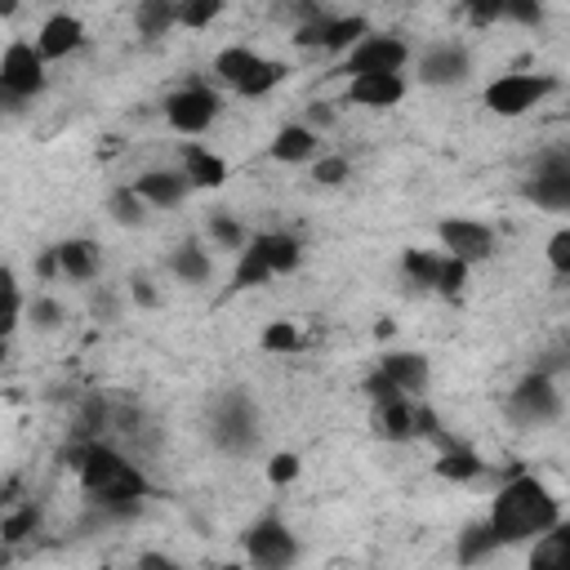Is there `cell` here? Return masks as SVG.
<instances>
[{
  "instance_id": "cell-1",
  "label": "cell",
  "mask_w": 570,
  "mask_h": 570,
  "mask_svg": "<svg viewBox=\"0 0 570 570\" xmlns=\"http://www.w3.org/2000/svg\"><path fill=\"white\" fill-rule=\"evenodd\" d=\"M71 468L89 494V503L102 517H134L142 508V499L151 494V481L111 445V441H85L71 450Z\"/></svg>"
},
{
  "instance_id": "cell-2",
  "label": "cell",
  "mask_w": 570,
  "mask_h": 570,
  "mask_svg": "<svg viewBox=\"0 0 570 570\" xmlns=\"http://www.w3.org/2000/svg\"><path fill=\"white\" fill-rule=\"evenodd\" d=\"M490 530L499 534V543L508 548V543H534V539H543L552 525H561V503H557V494L539 481V476H530V472H512L503 485H499V494H494V503H490Z\"/></svg>"
},
{
  "instance_id": "cell-3",
  "label": "cell",
  "mask_w": 570,
  "mask_h": 570,
  "mask_svg": "<svg viewBox=\"0 0 570 570\" xmlns=\"http://www.w3.org/2000/svg\"><path fill=\"white\" fill-rule=\"evenodd\" d=\"M214 76L223 85H232L240 98H263V94H272L289 76V67L276 62V58H263L249 45H227V49L214 53Z\"/></svg>"
},
{
  "instance_id": "cell-4",
  "label": "cell",
  "mask_w": 570,
  "mask_h": 570,
  "mask_svg": "<svg viewBox=\"0 0 570 570\" xmlns=\"http://www.w3.org/2000/svg\"><path fill=\"white\" fill-rule=\"evenodd\" d=\"M209 423H214L218 450H227V454H249L258 445V405L240 387H232V392H223L214 401Z\"/></svg>"
},
{
  "instance_id": "cell-5",
  "label": "cell",
  "mask_w": 570,
  "mask_h": 570,
  "mask_svg": "<svg viewBox=\"0 0 570 570\" xmlns=\"http://www.w3.org/2000/svg\"><path fill=\"white\" fill-rule=\"evenodd\" d=\"M45 53L36 49V40H9L0 53V94L9 102H27L36 94H45L49 71H45Z\"/></svg>"
},
{
  "instance_id": "cell-6",
  "label": "cell",
  "mask_w": 570,
  "mask_h": 570,
  "mask_svg": "<svg viewBox=\"0 0 570 570\" xmlns=\"http://www.w3.org/2000/svg\"><path fill=\"white\" fill-rule=\"evenodd\" d=\"M552 89H557L552 76H539V71H508V76H494V80L485 85L481 102H485L494 116L512 120V116H525L530 107H539Z\"/></svg>"
},
{
  "instance_id": "cell-7",
  "label": "cell",
  "mask_w": 570,
  "mask_h": 570,
  "mask_svg": "<svg viewBox=\"0 0 570 570\" xmlns=\"http://www.w3.org/2000/svg\"><path fill=\"white\" fill-rule=\"evenodd\" d=\"M405 62H410L405 36H396V31H370V36L343 58L338 71H343L347 80H356V76H401Z\"/></svg>"
},
{
  "instance_id": "cell-8",
  "label": "cell",
  "mask_w": 570,
  "mask_h": 570,
  "mask_svg": "<svg viewBox=\"0 0 570 570\" xmlns=\"http://www.w3.org/2000/svg\"><path fill=\"white\" fill-rule=\"evenodd\" d=\"M240 548H245L249 566H258V570H289L298 561V534L281 517H258L240 534Z\"/></svg>"
},
{
  "instance_id": "cell-9",
  "label": "cell",
  "mask_w": 570,
  "mask_h": 570,
  "mask_svg": "<svg viewBox=\"0 0 570 570\" xmlns=\"http://www.w3.org/2000/svg\"><path fill=\"white\" fill-rule=\"evenodd\" d=\"M370 36V22H365V13H321L316 22H303V27H294V45L298 49H325V53H352L361 40Z\"/></svg>"
},
{
  "instance_id": "cell-10",
  "label": "cell",
  "mask_w": 570,
  "mask_h": 570,
  "mask_svg": "<svg viewBox=\"0 0 570 570\" xmlns=\"http://www.w3.org/2000/svg\"><path fill=\"white\" fill-rule=\"evenodd\" d=\"M223 111V98L209 85H183L165 98V120L174 134H205Z\"/></svg>"
},
{
  "instance_id": "cell-11",
  "label": "cell",
  "mask_w": 570,
  "mask_h": 570,
  "mask_svg": "<svg viewBox=\"0 0 570 570\" xmlns=\"http://www.w3.org/2000/svg\"><path fill=\"white\" fill-rule=\"evenodd\" d=\"M525 196L548 214H570V156L566 151L539 156L525 178Z\"/></svg>"
},
{
  "instance_id": "cell-12",
  "label": "cell",
  "mask_w": 570,
  "mask_h": 570,
  "mask_svg": "<svg viewBox=\"0 0 570 570\" xmlns=\"http://www.w3.org/2000/svg\"><path fill=\"white\" fill-rule=\"evenodd\" d=\"M436 240H441V249H445L450 258H463L468 267L494 254V227L481 223V218H463V214L441 218V223H436Z\"/></svg>"
},
{
  "instance_id": "cell-13",
  "label": "cell",
  "mask_w": 570,
  "mask_h": 570,
  "mask_svg": "<svg viewBox=\"0 0 570 570\" xmlns=\"http://www.w3.org/2000/svg\"><path fill=\"white\" fill-rule=\"evenodd\" d=\"M508 414L525 428H539V423H552L561 414V392L548 374H525L512 392H508Z\"/></svg>"
},
{
  "instance_id": "cell-14",
  "label": "cell",
  "mask_w": 570,
  "mask_h": 570,
  "mask_svg": "<svg viewBox=\"0 0 570 570\" xmlns=\"http://www.w3.org/2000/svg\"><path fill=\"white\" fill-rule=\"evenodd\" d=\"M468 76H472V53H468L463 45H454V40L432 45V49L419 58V80L432 85V89H454V85H463Z\"/></svg>"
},
{
  "instance_id": "cell-15",
  "label": "cell",
  "mask_w": 570,
  "mask_h": 570,
  "mask_svg": "<svg viewBox=\"0 0 570 570\" xmlns=\"http://www.w3.org/2000/svg\"><path fill=\"white\" fill-rule=\"evenodd\" d=\"M85 45V22L67 9L49 13L40 27H36V49L45 53V62H58V58H71L76 49Z\"/></svg>"
},
{
  "instance_id": "cell-16",
  "label": "cell",
  "mask_w": 570,
  "mask_h": 570,
  "mask_svg": "<svg viewBox=\"0 0 570 570\" xmlns=\"http://www.w3.org/2000/svg\"><path fill=\"white\" fill-rule=\"evenodd\" d=\"M134 191H138L151 209H174V205L187 200L191 183L183 178V169H147V174L134 178Z\"/></svg>"
},
{
  "instance_id": "cell-17",
  "label": "cell",
  "mask_w": 570,
  "mask_h": 570,
  "mask_svg": "<svg viewBox=\"0 0 570 570\" xmlns=\"http://www.w3.org/2000/svg\"><path fill=\"white\" fill-rule=\"evenodd\" d=\"M441 441V454H436V463H432V472L441 476V481H454V485H463V481H476L481 472H485V459L472 450V445H463V441H454V436H436Z\"/></svg>"
},
{
  "instance_id": "cell-18",
  "label": "cell",
  "mask_w": 570,
  "mask_h": 570,
  "mask_svg": "<svg viewBox=\"0 0 570 570\" xmlns=\"http://www.w3.org/2000/svg\"><path fill=\"white\" fill-rule=\"evenodd\" d=\"M316 147H321L316 129H307L303 120H289V125H281V129L272 134L267 156L281 160V165H303V160H316Z\"/></svg>"
},
{
  "instance_id": "cell-19",
  "label": "cell",
  "mask_w": 570,
  "mask_h": 570,
  "mask_svg": "<svg viewBox=\"0 0 570 570\" xmlns=\"http://www.w3.org/2000/svg\"><path fill=\"white\" fill-rule=\"evenodd\" d=\"M249 249L272 267V276H285L303 263V240L294 232H258L249 236Z\"/></svg>"
},
{
  "instance_id": "cell-20",
  "label": "cell",
  "mask_w": 570,
  "mask_h": 570,
  "mask_svg": "<svg viewBox=\"0 0 570 570\" xmlns=\"http://www.w3.org/2000/svg\"><path fill=\"white\" fill-rule=\"evenodd\" d=\"M178 160H183V178L191 183V187H223L227 183V160L218 156V151H209V147H200V142H183L178 147Z\"/></svg>"
},
{
  "instance_id": "cell-21",
  "label": "cell",
  "mask_w": 570,
  "mask_h": 570,
  "mask_svg": "<svg viewBox=\"0 0 570 570\" xmlns=\"http://www.w3.org/2000/svg\"><path fill=\"white\" fill-rule=\"evenodd\" d=\"M401 98H405V76H356V80H347V102H356V107L383 111V107H396Z\"/></svg>"
},
{
  "instance_id": "cell-22",
  "label": "cell",
  "mask_w": 570,
  "mask_h": 570,
  "mask_svg": "<svg viewBox=\"0 0 570 570\" xmlns=\"http://www.w3.org/2000/svg\"><path fill=\"white\" fill-rule=\"evenodd\" d=\"M53 249H58V267H62L67 281H94L98 267H102V249H98L94 236H71Z\"/></svg>"
},
{
  "instance_id": "cell-23",
  "label": "cell",
  "mask_w": 570,
  "mask_h": 570,
  "mask_svg": "<svg viewBox=\"0 0 570 570\" xmlns=\"http://www.w3.org/2000/svg\"><path fill=\"white\" fill-rule=\"evenodd\" d=\"M379 370L405 392V396H419L423 387H428V356H419V352H383L379 356Z\"/></svg>"
},
{
  "instance_id": "cell-24",
  "label": "cell",
  "mask_w": 570,
  "mask_h": 570,
  "mask_svg": "<svg viewBox=\"0 0 570 570\" xmlns=\"http://www.w3.org/2000/svg\"><path fill=\"white\" fill-rule=\"evenodd\" d=\"M525 570H570V521L552 525L543 539L530 543Z\"/></svg>"
},
{
  "instance_id": "cell-25",
  "label": "cell",
  "mask_w": 570,
  "mask_h": 570,
  "mask_svg": "<svg viewBox=\"0 0 570 570\" xmlns=\"http://www.w3.org/2000/svg\"><path fill=\"white\" fill-rule=\"evenodd\" d=\"M503 543H499V534L490 530V521H472V525H463L459 530V543H454V561L468 570V566H481L490 552H499Z\"/></svg>"
},
{
  "instance_id": "cell-26",
  "label": "cell",
  "mask_w": 570,
  "mask_h": 570,
  "mask_svg": "<svg viewBox=\"0 0 570 570\" xmlns=\"http://www.w3.org/2000/svg\"><path fill=\"white\" fill-rule=\"evenodd\" d=\"M374 432L383 436V441H414L419 432H414V401L405 396V401H392V405H379L374 410Z\"/></svg>"
},
{
  "instance_id": "cell-27",
  "label": "cell",
  "mask_w": 570,
  "mask_h": 570,
  "mask_svg": "<svg viewBox=\"0 0 570 570\" xmlns=\"http://www.w3.org/2000/svg\"><path fill=\"white\" fill-rule=\"evenodd\" d=\"M441 263H445V254H432V249L410 245V249L401 254V276H405L414 289H436V281H441Z\"/></svg>"
},
{
  "instance_id": "cell-28",
  "label": "cell",
  "mask_w": 570,
  "mask_h": 570,
  "mask_svg": "<svg viewBox=\"0 0 570 570\" xmlns=\"http://www.w3.org/2000/svg\"><path fill=\"white\" fill-rule=\"evenodd\" d=\"M169 272L183 281V285H205L209 281V272H214V263H209V254L200 249V245H178L174 254H169Z\"/></svg>"
},
{
  "instance_id": "cell-29",
  "label": "cell",
  "mask_w": 570,
  "mask_h": 570,
  "mask_svg": "<svg viewBox=\"0 0 570 570\" xmlns=\"http://www.w3.org/2000/svg\"><path fill=\"white\" fill-rule=\"evenodd\" d=\"M134 27H138V36L156 40V36H165L169 27H178V4H169V0H142V4L134 9Z\"/></svg>"
},
{
  "instance_id": "cell-30",
  "label": "cell",
  "mask_w": 570,
  "mask_h": 570,
  "mask_svg": "<svg viewBox=\"0 0 570 570\" xmlns=\"http://www.w3.org/2000/svg\"><path fill=\"white\" fill-rule=\"evenodd\" d=\"M147 209H151V205L134 191V183H129V187H116V191L107 196V214H111L120 227H142V223H147Z\"/></svg>"
},
{
  "instance_id": "cell-31",
  "label": "cell",
  "mask_w": 570,
  "mask_h": 570,
  "mask_svg": "<svg viewBox=\"0 0 570 570\" xmlns=\"http://www.w3.org/2000/svg\"><path fill=\"white\" fill-rule=\"evenodd\" d=\"M205 232H209V240H214L218 249H236V254H245V245H249V232H245L232 214H223V209L205 218Z\"/></svg>"
},
{
  "instance_id": "cell-32",
  "label": "cell",
  "mask_w": 570,
  "mask_h": 570,
  "mask_svg": "<svg viewBox=\"0 0 570 570\" xmlns=\"http://www.w3.org/2000/svg\"><path fill=\"white\" fill-rule=\"evenodd\" d=\"M298 343H303V334H298L294 321H267L263 334H258V347L272 352V356H289V352H298Z\"/></svg>"
},
{
  "instance_id": "cell-33",
  "label": "cell",
  "mask_w": 570,
  "mask_h": 570,
  "mask_svg": "<svg viewBox=\"0 0 570 570\" xmlns=\"http://www.w3.org/2000/svg\"><path fill=\"white\" fill-rule=\"evenodd\" d=\"M36 525H40V508L36 503H13L0 521V534H4V543H22L27 534H36Z\"/></svg>"
},
{
  "instance_id": "cell-34",
  "label": "cell",
  "mask_w": 570,
  "mask_h": 570,
  "mask_svg": "<svg viewBox=\"0 0 570 570\" xmlns=\"http://www.w3.org/2000/svg\"><path fill=\"white\" fill-rule=\"evenodd\" d=\"M272 281V267L245 245V254L236 258V272H232V289H258V285H267Z\"/></svg>"
},
{
  "instance_id": "cell-35",
  "label": "cell",
  "mask_w": 570,
  "mask_h": 570,
  "mask_svg": "<svg viewBox=\"0 0 570 570\" xmlns=\"http://www.w3.org/2000/svg\"><path fill=\"white\" fill-rule=\"evenodd\" d=\"M218 13H223V0H178V27L200 31V27H209Z\"/></svg>"
},
{
  "instance_id": "cell-36",
  "label": "cell",
  "mask_w": 570,
  "mask_h": 570,
  "mask_svg": "<svg viewBox=\"0 0 570 570\" xmlns=\"http://www.w3.org/2000/svg\"><path fill=\"white\" fill-rule=\"evenodd\" d=\"M468 276H472V267H468L463 258H450V254H445V263H441V281H436V294H445V298H463Z\"/></svg>"
},
{
  "instance_id": "cell-37",
  "label": "cell",
  "mask_w": 570,
  "mask_h": 570,
  "mask_svg": "<svg viewBox=\"0 0 570 570\" xmlns=\"http://www.w3.org/2000/svg\"><path fill=\"white\" fill-rule=\"evenodd\" d=\"M361 392H365V396L374 401V410H379V405H392V401H405V392H401V387H396V383H392V379H387V374H383L379 365H374V370L365 374ZM410 401H414V396H410Z\"/></svg>"
},
{
  "instance_id": "cell-38",
  "label": "cell",
  "mask_w": 570,
  "mask_h": 570,
  "mask_svg": "<svg viewBox=\"0 0 570 570\" xmlns=\"http://www.w3.org/2000/svg\"><path fill=\"white\" fill-rule=\"evenodd\" d=\"M312 178H316L321 187H338V183L352 178V160H347V156H321V160L312 165Z\"/></svg>"
},
{
  "instance_id": "cell-39",
  "label": "cell",
  "mask_w": 570,
  "mask_h": 570,
  "mask_svg": "<svg viewBox=\"0 0 570 570\" xmlns=\"http://www.w3.org/2000/svg\"><path fill=\"white\" fill-rule=\"evenodd\" d=\"M298 472H303V459L294 450H276L267 459V481L272 485H289V481H298Z\"/></svg>"
},
{
  "instance_id": "cell-40",
  "label": "cell",
  "mask_w": 570,
  "mask_h": 570,
  "mask_svg": "<svg viewBox=\"0 0 570 570\" xmlns=\"http://www.w3.org/2000/svg\"><path fill=\"white\" fill-rule=\"evenodd\" d=\"M27 316H31V325H40V330H58V325H62V303L49 298V294H36V298L27 303Z\"/></svg>"
},
{
  "instance_id": "cell-41",
  "label": "cell",
  "mask_w": 570,
  "mask_h": 570,
  "mask_svg": "<svg viewBox=\"0 0 570 570\" xmlns=\"http://www.w3.org/2000/svg\"><path fill=\"white\" fill-rule=\"evenodd\" d=\"M543 254H548V267H552L557 276H570V227H557V232L548 236Z\"/></svg>"
},
{
  "instance_id": "cell-42",
  "label": "cell",
  "mask_w": 570,
  "mask_h": 570,
  "mask_svg": "<svg viewBox=\"0 0 570 570\" xmlns=\"http://www.w3.org/2000/svg\"><path fill=\"white\" fill-rule=\"evenodd\" d=\"M503 22L539 27L543 22V4H534V0H503Z\"/></svg>"
},
{
  "instance_id": "cell-43",
  "label": "cell",
  "mask_w": 570,
  "mask_h": 570,
  "mask_svg": "<svg viewBox=\"0 0 570 570\" xmlns=\"http://www.w3.org/2000/svg\"><path fill=\"white\" fill-rule=\"evenodd\" d=\"M4 298H9V312H4V338H9L18 330V316H22V294H18V281L9 267H4Z\"/></svg>"
},
{
  "instance_id": "cell-44",
  "label": "cell",
  "mask_w": 570,
  "mask_h": 570,
  "mask_svg": "<svg viewBox=\"0 0 570 570\" xmlns=\"http://www.w3.org/2000/svg\"><path fill=\"white\" fill-rule=\"evenodd\" d=\"M414 432L436 441V436H441V414H436L432 405H414Z\"/></svg>"
},
{
  "instance_id": "cell-45",
  "label": "cell",
  "mask_w": 570,
  "mask_h": 570,
  "mask_svg": "<svg viewBox=\"0 0 570 570\" xmlns=\"http://www.w3.org/2000/svg\"><path fill=\"white\" fill-rule=\"evenodd\" d=\"M129 294H134L138 307H156V303H160V294H156V285H151L147 276H134V281H129Z\"/></svg>"
},
{
  "instance_id": "cell-46",
  "label": "cell",
  "mask_w": 570,
  "mask_h": 570,
  "mask_svg": "<svg viewBox=\"0 0 570 570\" xmlns=\"http://www.w3.org/2000/svg\"><path fill=\"white\" fill-rule=\"evenodd\" d=\"M36 276H40V281H53V276H62V267H58V249H45V254L36 258Z\"/></svg>"
},
{
  "instance_id": "cell-47",
  "label": "cell",
  "mask_w": 570,
  "mask_h": 570,
  "mask_svg": "<svg viewBox=\"0 0 570 570\" xmlns=\"http://www.w3.org/2000/svg\"><path fill=\"white\" fill-rule=\"evenodd\" d=\"M303 125H307V129H325V125H334V111H330L325 102H312V107H307V120H303Z\"/></svg>"
},
{
  "instance_id": "cell-48",
  "label": "cell",
  "mask_w": 570,
  "mask_h": 570,
  "mask_svg": "<svg viewBox=\"0 0 570 570\" xmlns=\"http://www.w3.org/2000/svg\"><path fill=\"white\" fill-rule=\"evenodd\" d=\"M138 570H183V566L169 561V557H160V552H142L138 557Z\"/></svg>"
},
{
  "instance_id": "cell-49",
  "label": "cell",
  "mask_w": 570,
  "mask_h": 570,
  "mask_svg": "<svg viewBox=\"0 0 570 570\" xmlns=\"http://www.w3.org/2000/svg\"><path fill=\"white\" fill-rule=\"evenodd\" d=\"M209 570H245V566H236V561H223V566H209Z\"/></svg>"
}]
</instances>
